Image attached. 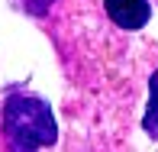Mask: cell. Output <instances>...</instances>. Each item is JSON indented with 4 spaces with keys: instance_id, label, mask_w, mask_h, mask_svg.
<instances>
[{
    "instance_id": "cell-3",
    "label": "cell",
    "mask_w": 158,
    "mask_h": 152,
    "mask_svg": "<svg viewBox=\"0 0 158 152\" xmlns=\"http://www.w3.org/2000/svg\"><path fill=\"white\" fill-rule=\"evenodd\" d=\"M142 126H145L148 136H155V139H158V71L152 75V81H148V110H145Z\"/></svg>"
},
{
    "instance_id": "cell-2",
    "label": "cell",
    "mask_w": 158,
    "mask_h": 152,
    "mask_svg": "<svg viewBox=\"0 0 158 152\" xmlns=\"http://www.w3.org/2000/svg\"><path fill=\"white\" fill-rule=\"evenodd\" d=\"M106 3V13L116 26L123 29H142L148 23V0H103Z\"/></svg>"
},
{
    "instance_id": "cell-1",
    "label": "cell",
    "mask_w": 158,
    "mask_h": 152,
    "mask_svg": "<svg viewBox=\"0 0 158 152\" xmlns=\"http://www.w3.org/2000/svg\"><path fill=\"white\" fill-rule=\"evenodd\" d=\"M3 126L10 133V142L16 149H42L52 146L55 136H58V126H55L52 107L39 97H26V94H13L3 107Z\"/></svg>"
}]
</instances>
